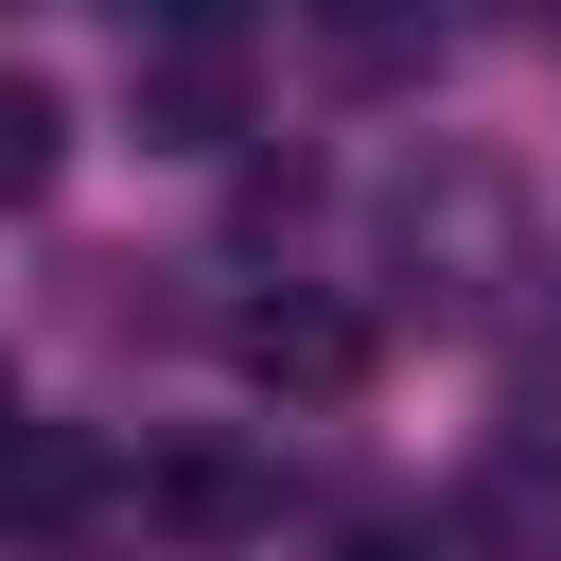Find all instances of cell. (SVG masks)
Returning <instances> with one entry per match:
<instances>
[{
	"mask_svg": "<svg viewBox=\"0 0 561 561\" xmlns=\"http://www.w3.org/2000/svg\"><path fill=\"white\" fill-rule=\"evenodd\" d=\"M0 438H18V368H0Z\"/></svg>",
	"mask_w": 561,
	"mask_h": 561,
	"instance_id": "52a82bcc",
	"label": "cell"
},
{
	"mask_svg": "<svg viewBox=\"0 0 561 561\" xmlns=\"http://www.w3.org/2000/svg\"><path fill=\"white\" fill-rule=\"evenodd\" d=\"M386 263H403L438 316H473V298L508 280V175H491V158H421V175L386 193Z\"/></svg>",
	"mask_w": 561,
	"mask_h": 561,
	"instance_id": "6da1fadb",
	"label": "cell"
},
{
	"mask_svg": "<svg viewBox=\"0 0 561 561\" xmlns=\"http://www.w3.org/2000/svg\"><path fill=\"white\" fill-rule=\"evenodd\" d=\"M53 158H70V105H53L35 70H0V210H35V193H53Z\"/></svg>",
	"mask_w": 561,
	"mask_h": 561,
	"instance_id": "5b68a950",
	"label": "cell"
},
{
	"mask_svg": "<svg viewBox=\"0 0 561 561\" xmlns=\"http://www.w3.org/2000/svg\"><path fill=\"white\" fill-rule=\"evenodd\" d=\"M123 105H140V140H158V158H210V140H245V35H228V18H175V35H140Z\"/></svg>",
	"mask_w": 561,
	"mask_h": 561,
	"instance_id": "7a4b0ae2",
	"label": "cell"
},
{
	"mask_svg": "<svg viewBox=\"0 0 561 561\" xmlns=\"http://www.w3.org/2000/svg\"><path fill=\"white\" fill-rule=\"evenodd\" d=\"M228 368H245V386H280V403H351V386H368V316H351V298H316V280H280V298H245V316H228Z\"/></svg>",
	"mask_w": 561,
	"mask_h": 561,
	"instance_id": "3957f363",
	"label": "cell"
},
{
	"mask_svg": "<svg viewBox=\"0 0 561 561\" xmlns=\"http://www.w3.org/2000/svg\"><path fill=\"white\" fill-rule=\"evenodd\" d=\"M456 543L473 561H561V438H491L473 491H456Z\"/></svg>",
	"mask_w": 561,
	"mask_h": 561,
	"instance_id": "277c9868",
	"label": "cell"
},
{
	"mask_svg": "<svg viewBox=\"0 0 561 561\" xmlns=\"http://www.w3.org/2000/svg\"><path fill=\"white\" fill-rule=\"evenodd\" d=\"M0 508H18V526L88 508V456H70V438H0Z\"/></svg>",
	"mask_w": 561,
	"mask_h": 561,
	"instance_id": "8992f818",
	"label": "cell"
}]
</instances>
